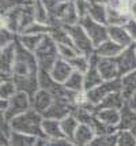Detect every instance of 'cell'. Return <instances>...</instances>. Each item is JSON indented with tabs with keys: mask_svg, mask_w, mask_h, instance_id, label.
<instances>
[{
	"mask_svg": "<svg viewBox=\"0 0 136 146\" xmlns=\"http://www.w3.org/2000/svg\"><path fill=\"white\" fill-rule=\"evenodd\" d=\"M35 22L34 4L33 0H29L25 4H20L1 14V27L8 29L10 32L20 36L27 30L29 26Z\"/></svg>",
	"mask_w": 136,
	"mask_h": 146,
	"instance_id": "6da1fadb",
	"label": "cell"
},
{
	"mask_svg": "<svg viewBox=\"0 0 136 146\" xmlns=\"http://www.w3.org/2000/svg\"><path fill=\"white\" fill-rule=\"evenodd\" d=\"M42 121H44V116L30 109L25 113L14 117L10 121V124H11L12 131L37 137V138H45L44 131H42Z\"/></svg>",
	"mask_w": 136,
	"mask_h": 146,
	"instance_id": "7a4b0ae2",
	"label": "cell"
},
{
	"mask_svg": "<svg viewBox=\"0 0 136 146\" xmlns=\"http://www.w3.org/2000/svg\"><path fill=\"white\" fill-rule=\"evenodd\" d=\"M49 18H51L49 22L51 26H71L80 22L75 6V0L64 1L52 10H49Z\"/></svg>",
	"mask_w": 136,
	"mask_h": 146,
	"instance_id": "3957f363",
	"label": "cell"
},
{
	"mask_svg": "<svg viewBox=\"0 0 136 146\" xmlns=\"http://www.w3.org/2000/svg\"><path fill=\"white\" fill-rule=\"evenodd\" d=\"M37 63H38L39 71H49L52 70V67L58 59V49L57 44L55 42V40L51 37V34H46L44 40L41 41L37 51L34 52Z\"/></svg>",
	"mask_w": 136,
	"mask_h": 146,
	"instance_id": "277c9868",
	"label": "cell"
},
{
	"mask_svg": "<svg viewBox=\"0 0 136 146\" xmlns=\"http://www.w3.org/2000/svg\"><path fill=\"white\" fill-rule=\"evenodd\" d=\"M38 72L39 67L37 63V59H35V55L33 52L26 51L18 42L16 59H15V64H14V76L38 75Z\"/></svg>",
	"mask_w": 136,
	"mask_h": 146,
	"instance_id": "5b68a950",
	"label": "cell"
},
{
	"mask_svg": "<svg viewBox=\"0 0 136 146\" xmlns=\"http://www.w3.org/2000/svg\"><path fill=\"white\" fill-rule=\"evenodd\" d=\"M67 33L70 34L72 42L75 45V48L78 49L79 53L86 55V56H91L94 51H95V46L91 42L90 37L87 36L86 30L83 29V26L80 23L76 25H71V26H64Z\"/></svg>",
	"mask_w": 136,
	"mask_h": 146,
	"instance_id": "8992f818",
	"label": "cell"
},
{
	"mask_svg": "<svg viewBox=\"0 0 136 146\" xmlns=\"http://www.w3.org/2000/svg\"><path fill=\"white\" fill-rule=\"evenodd\" d=\"M30 109H32V97L26 94V93L18 92L11 100H8L7 109L1 113V116L6 120L11 121L14 117L25 113V112L30 111Z\"/></svg>",
	"mask_w": 136,
	"mask_h": 146,
	"instance_id": "52a82bcc",
	"label": "cell"
},
{
	"mask_svg": "<svg viewBox=\"0 0 136 146\" xmlns=\"http://www.w3.org/2000/svg\"><path fill=\"white\" fill-rule=\"evenodd\" d=\"M114 92H121V78L114 79V81H104L95 89L86 92V94H87V98H89L90 104L94 105L95 109H97L98 105L104 101L108 96L114 93Z\"/></svg>",
	"mask_w": 136,
	"mask_h": 146,
	"instance_id": "ba28073f",
	"label": "cell"
},
{
	"mask_svg": "<svg viewBox=\"0 0 136 146\" xmlns=\"http://www.w3.org/2000/svg\"><path fill=\"white\" fill-rule=\"evenodd\" d=\"M79 23L83 26V29L86 30L87 36L90 37L91 42L94 44L95 48L99 46L102 42H105L106 40H109V30H108V26L106 25L98 23L95 21H93L90 17L82 18Z\"/></svg>",
	"mask_w": 136,
	"mask_h": 146,
	"instance_id": "9c48e42d",
	"label": "cell"
},
{
	"mask_svg": "<svg viewBox=\"0 0 136 146\" xmlns=\"http://www.w3.org/2000/svg\"><path fill=\"white\" fill-rule=\"evenodd\" d=\"M16 49H18V41L12 42L8 46L1 48L0 51V74L1 81L4 79H14V64L16 59Z\"/></svg>",
	"mask_w": 136,
	"mask_h": 146,
	"instance_id": "30bf717a",
	"label": "cell"
},
{
	"mask_svg": "<svg viewBox=\"0 0 136 146\" xmlns=\"http://www.w3.org/2000/svg\"><path fill=\"white\" fill-rule=\"evenodd\" d=\"M74 108H75V107H74L71 104V101L68 100V97H55V101H53L52 107L44 115V117L56 119V120H63L64 117H67L68 115L72 113Z\"/></svg>",
	"mask_w": 136,
	"mask_h": 146,
	"instance_id": "8fae6325",
	"label": "cell"
},
{
	"mask_svg": "<svg viewBox=\"0 0 136 146\" xmlns=\"http://www.w3.org/2000/svg\"><path fill=\"white\" fill-rule=\"evenodd\" d=\"M97 67H98V71L101 72L102 78H104V81H114V79H120L121 78L117 59L98 57Z\"/></svg>",
	"mask_w": 136,
	"mask_h": 146,
	"instance_id": "7c38bea8",
	"label": "cell"
},
{
	"mask_svg": "<svg viewBox=\"0 0 136 146\" xmlns=\"http://www.w3.org/2000/svg\"><path fill=\"white\" fill-rule=\"evenodd\" d=\"M117 63H118V68H120V74L121 76L129 74L132 71L136 70V49L135 44L131 46L125 48L123 53L117 57Z\"/></svg>",
	"mask_w": 136,
	"mask_h": 146,
	"instance_id": "4fadbf2b",
	"label": "cell"
},
{
	"mask_svg": "<svg viewBox=\"0 0 136 146\" xmlns=\"http://www.w3.org/2000/svg\"><path fill=\"white\" fill-rule=\"evenodd\" d=\"M53 101H55V96L52 93H49L44 89H39L32 97V109L44 116L52 107Z\"/></svg>",
	"mask_w": 136,
	"mask_h": 146,
	"instance_id": "5bb4252c",
	"label": "cell"
},
{
	"mask_svg": "<svg viewBox=\"0 0 136 146\" xmlns=\"http://www.w3.org/2000/svg\"><path fill=\"white\" fill-rule=\"evenodd\" d=\"M97 59H98V56L95 53H93L90 56L91 66H90V68L87 70V72L84 74V90L86 92H89L91 89H95L97 86H99L101 83L104 82V78L101 75V72L98 71Z\"/></svg>",
	"mask_w": 136,
	"mask_h": 146,
	"instance_id": "9a60e30c",
	"label": "cell"
},
{
	"mask_svg": "<svg viewBox=\"0 0 136 146\" xmlns=\"http://www.w3.org/2000/svg\"><path fill=\"white\" fill-rule=\"evenodd\" d=\"M72 72H74V68H72L71 64L68 63L67 60H64V59H60V57L52 67V70L49 71L53 81L60 83V85H64L68 81V78L71 76Z\"/></svg>",
	"mask_w": 136,
	"mask_h": 146,
	"instance_id": "2e32d148",
	"label": "cell"
},
{
	"mask_svg": "<svg viewBox=\"0 0 136 146\" xmlns=\"http://www.w3.org/2000/svg\"><path fill=\"white\" fill-rule=\"evenodd\" d=\"M14 82L16 85L18 92L26 93L30 97L35 94L39 90V81L38 75H30V76H14Z\"/></svg>",
	"mask_w": 136,
	"mask_h": 146,
	"instance_id": "e0dca14e",
	"label": "cell"
},
{
	"mask_svg": "<svg viewBox=\"0 0 136 146\" xmlns=\"http://www.w3.org/2000/svg\"><path fill=\"white\" fill-rule=\"evenodd\" d=\"M95 117L106 126L118 130V124H120V120H121V111L112 108L95 109Z\"/></svg>",
	"mask_w": 136,
	"mask_h": 146,
	"instance_id": "ac0fdd59",
	"label": "cell"
},
{
	"mask_svg": "<svg viewBox=\"0 0 136 146\" xmlns=\"http://www.w3.org/2000/svg\"><path fill=\"white\" fill-rule=\"evenodd\" d=\"M95 137H97V134H95L94 128L91 127L90 124L80 123L72 141L76 146H90Z\"/></svg>",
	"mask_w": 136,
	"mask_h": 146,
	"instance_id": "d6986e66",
	"label": "cell"
},
{
	"mask_svg": "<svg viewBox=\"0 0 136 146\" xmlns=\"http://www.w3.org/2000/svg\"><path fill=\"white\" fill-rule=\"evenodd\" d=\"M108 30H109V40L118 44L120 46L128 48L132 44H135L124 26H108Z\"/></svg>",
	"mask_w": 136,
	"mask_h": 146,
	"instance_id": "ffe728a7",
	"label": "cell"
},
{
	"mask_svg": "<svg viewBox=\"0 0 136 146\" xmlns=\"http://www.w3.org/2000/svg\"><path fill=\"white\" fill-rule=\"evenodd\" d=\"M124 49H125V48L120 46V45L116 44V42H113L112 40H106L105 42H102L99 46L95 48L94 53H95L98 57H104V59H117V57L123 53Z\"/></svg>",
	"mask_w": 136,
	"mask_h": 146,
	"instance_id": "44dd1931",
	"label": "cell"
},
{
	"mask_svg": "<svg viewBox=\"0 0 136 146\" xmlns=\"http://www.w3.org/2000/svg\"><path fill=\"white\" fill-rule=\"evenodd\" d=\"M42 131H44V135H45L46 139H57V138H63L64 137L60 120H56V119L44 117Z\"/></svg>",
	"mask_w": 136,
	"mask_h": 146,
	"instance_id": "7402d4cb",
	"label": "cell"
},
{
	"mask_svg": "<svg viewBox=\"0 0 136 146\" xmlns=\"http://www.w3.org/2000/svg\"><path fill=\"white\" fill-rule=\"evenodd\" d=\"M87 17H90L93 21H95L101 25L108 26V6L106 4H99V3H91L89 6V13Z\"/></svg>",
	"mask_w": 136,
	"mask_h": 146,
	"instance_id": "603a6c76",
	"label": "cell"
},
{
	"mask_svg": "<svg viewBox=\"0 0 136 146\" xmlns=\"http://www.w3.org/2000/svg\"><path fill=\"white\" fill-rule=\"evenodd\" d=\"M125 104H127V100L124 98L123 93H121V92H114V93H112V94L108 96L104 101L97 107V109L112 108V109H118V111H121V109L125 107Z\"/></svg>",
	"mask_w": 136,
	"mask_h": 146,
	"instance_id": "cb8c5ba5",
	"label": "cell"
},
{
	"mask_svg": "<svg viewBox=\"0 0 136 146\" xmlns=\"http://www.w3.org/2000/svg\"><path fill=\"white\" fill-rule=\"evenodd\" d=\"M45 36H44V34H20V36H18V42H19L26 51L34 53V52L37 51V48L39 46L41 41L44 40Z\"/></svg>",
	"mask_w": 136,
	"mask_h": 146,
	"instance_id": "d4e9b609",
	"label": "cell"
},
{
	"mask_svg": "<svg viewBox=\"0 0 136 146\" xmlns=\"http://www.w3.org/2000/svg\"><path fill=\"white\" fill-rule=\"evenodd\" d=\"M64 88L68 90V92H72V93H82V92H86V90H84V74L74 70L71 76L68 78V81L64 83Z\"/></svg>",
	"mask_w": 136,
	"mask_h": 146,
	"instance_id": "484cf974",
	"label": "cell"
},
{
	"mask_svg": "<svg viewBox=\"0 0 136 146\" xmlns=\"http://www.w3.org/2000/svg\"><path fill=\"white\" fill-rule=\"evenodd\" d=\"M136 92V70L121 76V93L128 101Z\"/></svg>",
	"mask_w": 136,
	"mask_h": 146,
	"instance_id": "4316f807",
	"label": "cell"
},
{
	"mask_svg": "<svg viewBox=\"0 0 136 146\" xmlns=\"http://www.w3.org/2000/svg\"><path fill=\"white\" fill-rule=\"evenodd\" d=\"M131 19L128 11L113 10L108 7V26H125V23Z\"/></svg>",
	"mask_w": 136,
	"mask_h": 146,
	"instance_id": "83f0119b",
	"label": "cell"
},
{
	"mask_svg": "<svg viewBox=\"0 0 136 146\" xmlns=\"http://www.w3.org/2000/svg\"><path fill=\"white\" fill-rule=\"evenodd\" d=\"M136 124V111L132 109L125 104V107L121 109V120L118 124V130H132V127Z\"/></svg>",
	"mask_w": 136,
	"mask_h": 146,
	"instance_id": "f1b7e54d",
	"label": "cell"
},
{
	"mask_svg": "<svg viewBox=\"0 0 136 146\" xmlns=\"http://www.w3.org/2000/svg\"><path fill=\"white\" fill-rule=\"evenodd\" d=\"M60 124H61V130H63V134H64L65 138L71 139L74 138V135L76 133V130L79 127V120L74 116V115H68L67 117H64L63 120H60Z\"/></svg>",
	"mask_w": 136,
	"mask_h": 146,
	"instance_id": "f546056e",
	"label": "cell"
},
{
	"mask_svg": "<svg viewBox=\"0 0 136 146\" xmlns=\"http://www.w3.org/2000/svg\"><path fill=\"white\" fill-rule=\"evenodd\" d=\"M18 93L16 85L14 82V79H4L0 83V98L1 100H11L14 96Z\"/></svg>",
	"mask_w": 136,
	"mask_h": 146,
	"instance_id": "4dcf8cb0",
	"label": "cell"
},
{
	"mask_svg": "<svg viewBox=\"0 0 136 146\" xmlns=\"http://www.w3.org/2000/svg\"><path fill=\"white\" fill-rule=\"evenodd\" d=\"M68 63L72 66V68L75 71H79L82 74H86L87 70L90 68L91 66V60L90 56H86V55H78L76 57H74L71 60H68Z\"/></svg>",
	"mask_w": 136,
	"mask_h": 146,
	"instance_id": "1f68e13d",
	"label": "cell"
},
{
	"mask_svg": "<svg viewBox=\"0 0 136 146\" xmlns=\"http://www.w3.org/2000/svg\"><path fill=\"white\" fill-rule=\"evenodd\" d=\"M117 146H136V137L131 130H118Z\"/></svg>",
	"mask_w": 136,
	"mask_h": 146,
	"instance_id": "d6a6232c",
	"label": "cell"
},
{
	"mask_svg": "<svg viewBox=\"0 0 136 146\" xmlns=\"http://www.w3.org/2000/svg\"><path fill=\"white\" fill-rule=\"evenodd\" d=\"M90 146H117V133L97 135Z\"/></svg>",
	"mask_w": 136,
	"mask_h": 146,
	"instance_id": "836d02e7",
	"label": "cell"
},
{
	"mask_svg": "<svg viewBox=\"0 0 136 146\" xmlns=\"http://www.w3.org/2000/svg\"><path fill=\"white\" fill-rule=\"evenodd\" d=\"M57 49H58V57L60 59H64V60H71L74 57H76L79 53L78 49L74 46V45H64V44H57Z\"/></svg>",
	"mask_w": 136,
	"mask_h": 146,
	"instance_id": "e575fe53",
	"label": "cell"
},
{
	"mask_svg": "<svg viewBox=\"0 0 136 146\" xmlns=\"http://www.w3.org/2000/svg\"><path fill=\"white\" fill-rule=\"evenodd\" d=\"M16 41H18V36L15 33L10 32L8 29L1 27V30H0V46L1 48L8 46V45H11L12 42H16Z\"/></svg>",
	"mask_w": 136,
	"mask_h": 146,
	"instance_id": "d590c367",
	"label": "cell"
},
{
	"mask_svg": "<svg viewBox=\"0 0 136 146\" xmlns=\"http://www.w3.org/2000/svg\"><path fill=\"white\" fill-rule=\"evenodd\" d=\"M75 6H76V11H78L79 18L82 19L84 17H87L89 6H90V1L89 0H75Z\"/></svg>",
	"mask_w": 136,
	"mask_h": 146,
	"instance_id": "8d00e7d4",
	"label": "cell"
},
{
	"mask_svg": "<svg viewBox=\"0 0 136 146\" xmlns=\"http://www.w3.org/2000/svg\"><path fill=\"white\" fill-rule=\"evenodd\" d=\"M27 1H29V0H1V14L7 13L8 10H11L14 7L25 4Z\"/></svg>",
	"mask_w": 136,
	"mask_h": 146,
	"instance_id": "74e56055",
	"label": "cell"
},
{
	"mask_svg": "<svg viewBox=\"0 0 136 146\" xmlns=\"http://www.w3.org/2000/svg\"><path fill=\"white\" fill-rule=\"evenodd\" d=\"M46 146H76L74 143V141L68 139V138H57V139H48Z\"/></svg>",
	"mask_w": 136,
	"mask_h": 146,
	"instance_id": "f35d334b",
	"label": "cell"
},
{
	"mask_svg": "<svg viewBox=\"0 0 136 146\" xmlns=\"http://www.w3.org/2000/svg\"><path fill=\"white\" fill-rule=\"evenodd\" d=\"M64 1H70V0H41V3L48 8V11L52 10V8H55V7L58 6V4L64 3Z\"/></svg>",
	"mask_w": 136,
	"mask_h": 146,
	"instance_id": "ab89813d",
	"label": "cell"
},
{
	"mask_svg": "<svg viewBox=\"0 0 136 146\" xmlns=\"http://www.w3.org/2000/svg\"><path fill=\"white\" fill-rule=\"evenodd\" d=\"M128 13H129V15H131V19L136 21V0H132L129 8H128Z\"/></svg>",
	"mask_w": 136,
	"mask_h": 146,
	"instance_id": "60d3db41",
	"label": "cell"
},
{
	"mask_svg": "<svg viewBox=\"0 0 136 146\" xmlns=\"http://www.w3.org/2000/svg\"><path fill=\"white\" fill-rule=\"evenodd\" d=\"M127 104H128V105H129L132 109H135V111H136V92L133 93V96L131 97L129 100L127 101Z\"/></svg>",
	"mask_w": 136,
	"mask_h": 146,
	"instance_id": "b9f144b4",
	"label": "cell"
},
{
	"mask_svg": "<svg viewBox=\"0 0 136 146\" xmlns=\"http://www.w3.org/2000/svg\"><path fill=\"white\" fill-rule=\"evenodd\" d=\"M91 3H99V4H106L108 6V3H109V0H89Z\"/></svg>",
	"mask_w": 136,
	"mask_h": 146,
	"instance_id": "7bdbcfd3",
	"label": "cell"
},
{
	"mask_svg": "<svg viewBox=\"0 0 136 146\" xmlns=\"http://www.w3.org/2000/svg\"><path fill=\"white\" fill-rule=\"evenodd\" d=\"M131 131H132V134H133V135L136 137V124L133 126V127H132V130H131Z\"/></svg>",
	"mask_w": 136,
	"mask_h": 146,
	"instance_id": "ee69618b",
	"label": "cell"
},
{
	"mask_svg": "<svg viewBox=\"0 0 136 146\" xmlns=\"http://www.w3.org/2000/svg\"><path fill=\"white\" fill-rule=\"evenodd\" d=\"M135 49H136V42H135Z\"/></svg>",
	"mask_w": 136,
	"mask_h": 146,
	"instance_id": "f6af8a7d",
	"label": "cell"
}]
</instances>
